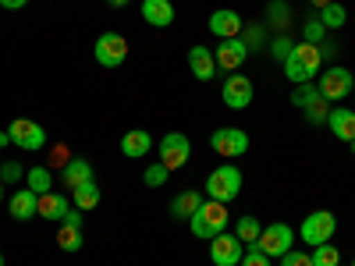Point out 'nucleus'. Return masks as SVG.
<instances>
[{
    "label": "nucleus",
    "instance_id": "5701e85b",
    "mask_svg": "<svg viewBox=\"0 0 355 266\" xmlns=\"http://www.w3.org/2000/svg\"><path fill=\"white\" fill-rule=\"evenodd\" d=\"M234 234H239V242L249 249V245H256V242H259L263 224H259L256 217H239V220H234Z\"/></svg>",
    "mask_w": 355,
    "mask_h": 266
},
{
    "label": "nucleus",
    "instance_id": "ddd939ff",
    "mask_svg": "<svg viewBox=\"0 0 355 266\" xmlns=\"http://www.w3.org/2000/svg\"><path fill=\"white\" fill-rule=\"evenodd\" d=\"M210 33L220 36V39L242 36V15H239V11H227V8L214 11V15H210Z\"/></svg>",
    "mask_w": 355,
    "mask_h": 266
},
{
    "label": "nucleus",
    "instance_id": "72a5a7b5",
    "mask_svg": "<svg viewBox=\"0 0 355 266\" xmlns=\"http://www.w3.org/2000/svg\"><path fill=\"white\" fill-rule=\"evenodd\" d=\"M281 266H313V252H299V249H291L281 256Z\"/></svg>",
    "mask_w": 355,
    "mask_h": 266
},
{
    "label": "nucleus",
    "instance_id": "c756f323",
    "mask_svg": "<svg viewBox=\"0 0 355 266\" xmlns=\"http://www.w3.org/2000/svg\"><path fill=\"white\" fill-rule=\"evenodd\" d=\"M323 39H327V28H323V21H320V18H313V21H306V25H302V43L320 46Z\"/></svg>",
    "mask_w": 355,
    "mask_h": 266
},
{
    "label": "nucleus",
    "instance_id": "79ce46f5",
    "mask_svg": "<svg viewBox=\"0 0 355 266\" xmlns=\"http://www.w3.org/2000/svg\"><path fill=\"white\" fill-rule=\"evenodd\" d=\"M309 4H313V8H327V4H331V0H309Z\"/></svg>",
    "mask_w": 355,
    "mask_h": 266
},
{
    "label": "nucleus",
    "instance_id": "7c9ffc66",
    "mask_svg": "<svg viewBox=\"0 0 355 266\" xmlns=\"http://www.w3.org/2000/svg\"><path fill=\"white\" fill-rule=\"evenodd\" d=\"M320 96V89L313 85V82H306V85H295V93H291V107H306V103H313Z\"/></svg>",
    "mask_w": 355,
    "mask_h": 266
},
{
    "label": "nucleus",
    "instance_id": "20e7f679",
    "mask_svg": "<svg viewBox=\"0 0 355 266\" xmlns=\"http://www.w3.org/2000/svg\"><path fill=\"white\" fill-rule=\"evenodd\" d=\"M295 238H299V234H295L288 224H281V220H274V224H266L263 227V234H259V249L270 256V259H281L284 252H291L295 249Z\"/></svg>",
    "mask_w": 355,
    "mask_h": 266
},
{
    "label": "nucleus",
    "instance_id": "f03ea898",
    "mask_svg": "<svg viewBox=\"0 0 355 266\" xmlns=\"http://www.w3.org/2000/svg\"><path fill=\"white\" fill-rule=\"evenodd\" d=\"M242 195V170L234 163H220L217 170H210L206 177V199H217V202H234Z\"/></svg>",
    "mask_w": 355,
    "mask_h": 266
},
{
    "label": "nucleus",
    "instance_id": "58836bf2",
    "mask_svg": "<svg viewBox=\"0 0 355 266\" xmlns=\"http://www.w3.org/2000/svg\"><path fill=\"white\" fill-rule=\"evenodd\" d=\"M25 4H28V0H0V8H8V11H18Z\"/></svg>",
    "mask_w": 355,
    "mask_h": 266
},
{
    "label": "nucleus",
    "instance_id": "1a4fd4ad",
    "mask_svg": "<svg viewBox=\"0 0 355 266\" xmlns=\"http://www.w3.org/2000/svg\"><path fill=\"white\" fill-rule=\"evenodd\" d=\"M8 135H11V142L18 145V150H25V153H36V150H43V145H46L43 125L28 121V117H18V121H11V125H8Z\"/></svg>",
    "mask_w": 355,
    "mask_h": 266
},
{
    "label": "nucleus",
    "instance_id": "cd10ccee",
    "mask_svg": "<svg viewBox=\"0 0 355 266\" xmlns=\"http://www.w3.org/2000/svg\"><path fill=\"white\" fill-rule=\"evenodd\" d=\"M313 266H341V252L331 242H323L313 249Z\"/></svg>",
    "mask_w": 355,
    "mask_h": 266
},
{
    "label": "nucleus",
    "instance_id": "4c0bfd02",
    "mask_svg": "<svg viewBox=\"0 0 355 266\" xmlns=\"http://www.w3.org/2000/svg\"><path fill=\"white\" fill-rule=\"evenodd\" d=\"M242 39H245V46H249V50H252V46H256V43H259V39H263V28H252V33H245V36H242Z\"/></svg>",
    "mask_w": 355,
    "mask_h": 266
},
{
    "label": "nucleus",
    "instance_id": "39448f33",
    "mask_svg": "<svg viewBox=\"0 0 355 266\" xmlns=\"http://www.w3.org/2000/svg\"><path fill=\"white\" fill-rule=\"evenodd\" d=\"M157 153H160V163H164L167 170H182V167L189 163V157H192V142H189V135H182V132H167V135L160 139V145H157Z\"/></svg>",
    "mask_w": 355,
    "mask_h": 266
},
{
    "label": "nucleus",
    "instance_id": "37998d69",
    "mask_svg": "<svg viewBox=\"0 0 355 266\" xmlns=\"http://www.w3.org/2000/svg\"><path fill=\"white\" fill-rule=\"evenodd\" d=\"M348 150H352V157H355V139H352V142H348Z\"/></svg>",
    "mask_w": 355,
    "mask_h": 266
},
{
    "label": "nucleus",
    "instance_id": "de8ad7c7",
    "mask_svg": "<svg viewBox=\"0 0 355 266\" xmlns=\"http://www.w3.org/2000/svg\"><path fill=\"white\" fill-rule=\"evenodd\" d=\"M352 266H355V259H352Z\"/></svg>",
    "mask_w": 355,
    "mask_h": 266
},
{
    "label": "nucleus",
    "instance_id": "bb28decb",
    "mask_svg": "<svg viewBox=\"0 0 355 266\" xmlns=\"http://www.w3.org/2000/svg\"><path fill=\"white\" fill-rule=\"evenodd\" d=\"M302 110H306V121H309V125H327V114H331V103L323 100V96H316V100H313V103H306Z\"/></svg>",
    "mask_w": 355,
    "mask_h": 266
},
{
    "label": "nucleus",
    "instance_id": "a18cd8bd",
    "mask_svg": "<svg viewBox=\"0 0 355 266\" xmlns=\"http://www.w3.org/2000/svg\"><path fill=\"white\" fill-rule=\"evenodd\" d=\"M352 93H355V75H352Z\"/></svg>",
    "mask_w": 355,
    "mask_h": 266
},
{
    "label": "nucleus",
    "instance_id": "f3484780",
    "mask_svg": "<svg viewBox=\"0 0 355 266\" xmlns=\"http://www.w3.org/2000/svg\"><path fill=\"white\" fill-rule=\"evenodd\" d=\"M189 68L199 82H210L217 75V61H214V50H206V46H192L189 50Z\"/></svg>",
    "mask_w": 355,
    "mask_h": 266
},
{
    "label": "nucleus",
    "instance_id": "2f4dec72",
    "mask_svg": "<svg viewBox=\"0 0 355 266\" xmlns=\"http://www.w3.org/2000/svg\"><path fill=\"white\" fill-rule=\"evenodd\" d=\"M25 177V167L18 163V160H8V163H0V181L4 185H18Z\"/></svg>",
    "mask_w": 355,
    "mask_h": 266
},
{
    "label": "nucleus",
    "instance_id": "49530a36",
    "mask_svg": "<svg viewBox=\"0 0 355 266\" xmlns=\"http://www.w3.org/2000/svg\"><path fill=\"white\" fill-rule=\"evenodd\" d=\"M0 266H4V256H0Z\"/></svg>",
    "mask_w": 355,
    "mask_h": 266
},
{
    "label": "nucleus",
    "instance_id": "e433bc0d",
    "mask_svg": "<svg viewBox=\"0 0 355 266\" xmlns=\"http://www.w3.org/2000/svg\"><path fill=\"white\" fill-rule=\"evenodd\" d=\"M61 224H71V227H82V224H85V220H82V210H68V217H64Z\"/></svg>",
    "mask_w": 355,
    "mask_h": 266
},
{
    "label": "nucleus",
    "instance_id": "f704fd0d",
    "mask_svg": "<svg viewBox=\"0 0 355 266\" xmlns=\"http://www.w3.org/2000/svg\"><path fill=\"white\" fill-rule=\"evenodd\" d=\"M291 50H295V43H291L288 36H277V39L270 43V53L277 57V61H281V64H284V61H288V57H291Z\"/></svg>",
    "mask_w": 355,
    "mask_h": 266
},
{
    "label": "nucleus",
    "instance_id": "9d476101",
    "mask_svg": "<svg viewBox=\"0 0 355 266\" xmlns=\"http://www.w3.org/2000/svg\"><path fill=\"white\" fill-rule=\"evenodd\" d=\"M93 53H96V64H103V68H121L125 57H128V39H125L121 33H103V36L96 39Z\"/></svg>",
    "mask_w": 355,
    "mask_h": 266
},
{
    "label": "nucleus",
    "instance_id": "b1692460",
    "mask_svg": "<svg viewBox=\"0 0 355 266\" xmlns=\"http://www.w3.org/2000/svg\"><path fill=\"white\" fill-rule=\"evenodd\" d=\"M71 202L78 206V210H93V206H100V188H96V181L78 185V188L71 192Z\"/></svg>",
    "mask_w": 355,
    "mask_h": 266
},
{
    "label": "nucleus",
    "instance_id": "dca6fc26",
    "mask_svg": "<svg viewBox=\"0 0 355 266\" xmlns=\"http://www.w3.org/2000/svg\"><path fill=\"white\" fill-rule=\"evenodd\" d=\"M36 206H40V195H36L33 188H25V192H15V195L8 199V213H11L15 220H33V217H40Z\"/></svg>",
    "mask_w": 355,
    "mask_h": 266
},
{
    "label": "nucleus",
    "instance_id": "a19ab883",
    "mask_svg": "<svg viewBox=\"0 0 355 266\" xmlns=\"http://www.w3.org/2000/svg\"><path fill=\"white\" fill-rule=\"evenodd\" d=\"M107 4H110V8H125V4H128V0H107Z\"/></svg>",
    "mask_w": 355,
    "mask_h": 266
},
{
    "label": "nucleus",
    "instance_id": "f8f14e48",
    "mask_svg": "<svg viewBox=\"0 0 355 266\" xmlns=\"http://www.w3.org/2000/svg\"><path fill=\"white\" fill-rule=\"evenodd\" d=\"M214 61H217V68H224L227 75H231V71H239V68L249 61V46H245V39H242V36L220 39V46L214 50Z\"/></svg>",
    "mask_w": 355,
    "mask_h": 266
},
{
    "label": "nucleus",
    "instance_id": "4be33fe9",
    "mask_svg": "<svg viewBox=\"0 0 355 266\" xmlns=\"http://www.w3.org/2000/svg\"><path fill=\"white\" fill-rule=\"evenodd\" d=\"M25 185L33 188L36 195L50 192V188H53V170L43 167V163H40V167H28V170H25Z\"/></svg>",
    "mask_w": 355,
    "mask_h": 266
},
{
    "label": "nucleus",
    "instance_id": "c03bdc74",
    "mask_svg": "<svg viewBox=\"0 0 355 266\" xmlns=\"http://www.w3.org/2000/svg\"><path fill=\"white\" fill-rule=\"evenodd\" d=\"M0 202H4V181H0Z\"/></svg>",
    "mask_w": 355,
    "mask_h": 266
},
{
    "label": "nucleus",
    "instance_id": "423d86ee",
    "mask_svg": "<svg viewBox=\"0 0 355 266\" xmlns=\"http://www.w3.org/2000/svg\"><path fill=\"white\" fill-rule=\"evenodd\" d=\"M316 89H320V96L327 100V103H338V100H345V96L352 93V71H348V68H338V64L323 68Z\"/></svg>",
    "mask_w": 355,
    "mask_h": 266
},
{
    "label": "nucleus",
    "instance_id": "f257e3e1",
    "mask_svg": "<svg viewBox=\"0 0 355 266\" xmlns=\"http://www.w3.org/2000/svg\"><path fill=\"white\" fill-rule=\"evenodd\" d=\"M231 224V213H227V202H217V199H202L199 202V210L189 217V227L196 238L202 242H214L217 234H224Z\"/></svg>",
    "mask_w": 355,
    "mask_h": 266
},
{
    "label": "nucleus",
    "instance_id": "2eb2a0df",
    "mask_svg": "<svg viewBox=\"0 0 355 266\" xmlns=\"http://www.w3.org/2000/svg\"><path fill=\"white\" fill-rule=\"evenodd\" d=\"M61 181H64V188H68V192H75L78 185L93 181V163L82 160V157H71V160L61 167Z\"/></svg>",
    "mask_w": 355,
    "mask_h": 266
},
{
    "label": "nucleus",
    "instance_id": "6ab92c4d",
    "mask_svg": "<svg viewBox=\"0 0 355 266\" xmlns=\"http://www.w3.org/2000/svg\"><path fill=\"white\" fill-rule=\"evenodd\" d=\"M142 18L153 28H167L174 21V4L171 0H142Z\"/></svg>",
    "mask_w": 355,
    "mask_h": 266
},
{
    "label": "nucleus",
    "instance_id": "4468645a",
    "mask_svg": "<svg viewBox=\"0 0 355 266\" xmlns=\"http://www.w3.org/2000/svg\"><path fill=\"white\" fill-rule=\"evenodd\" d=\"M327 128H331L334 139L352 142V139H355V110H348V107H331V114H327Z\"/></svg>",
    "mask_w": 355,
    "mask_h": 266
},
{
    "label": "nucleus",
    "instance_id": "ea45409f",
    "mask_svg": "<svg viewBox=\"0 0 355 266\" xmlns=\"http://www.w3.org/2000/svg\"><path fill=\"white\" fill-rule=\"evenodd\" d=\"M8 142H11V135H8V132H0V150H4Z\"/></svg>",
    "mask_w": 355,
    "mask_h": 266
},
{
    "label": "nucleus",
    "instance_id": "6e6552de",
    "mask_svg": "<svg viewBox=\"0 0 355 266\" xmlns=\"http://www.w3.org/2000/svg\"><path fill=\"white\" fill-rule=\"evenodd\" d=\"M252 96H256V89H252V82H249L242 71H231V75L224 78V85H220V100H224V107H231V110H245V107L252 103Z\"/></svg>",
    "mask_w": 355,
    "mask_h": 266
},
{
    "label": "nucleus",
    "instance_id": "c85d7f7f",
    "mask_svg": "<svg viewBox=\"0 0 355 266\" xmlns=\"http://www.w3.org/2000/svg\"><path fill=\"white\" fill-rule=\"evenodd\" d=\"M167 177H171V170H167L164 163H150V167L142 170V181L150 185V188H164V185H167Z\"/></svg>",
    "mask_w": 355,
    "mask_h": 266
},
{
    "label": "nucleus",
    "instance_id": "393cba45",
    "mask_svg": "<svg viewBox=\"0 0 355 266\" xmlns=\"http://www.w3.org/2000/svg\"><path fill=\"white\" fill-rule=\"evenodd\" d=\"M57 245H61L64 252H78L82 249V227L61 224V231H57Z\"/></svg>",
    "mask_w": 355,
    "mask_h": 266
},
{
    "label": "nucleus",
    "instance_id": "412c9836",
    "mask_svg": "<svg viewBox=\"0 0 355 266\" xmlns=\"http://www.w3.org/2000/svg\"><path fill=\"white\" fill-rule=\"evenodd\" d=\"M199 202H202V195L189 188V192H182V195H174V199H171V213H174L178 220H189V217L199 210Z\"/></svg>",
    "mask_w": 355,
    "mask_h": 266
},
{
    "label": "nucleus",
    "instance_id": "09e8293b",
    "mask_svg": "<svg viewBox=\"0 0 355 266\" xmlns=\"http://www.w3.org/2000/svg\"><path fill=\"white\" fill-rule=\"evenodd\" d=\"M0 163H4V160H0Z\"/></svg>",
    "mask_w": 355,
    "mask_h": 266
},
{
    "label": "nucleus",
    "instance_id": "473e14b6",
    "mask_svg": "<svg viewBox=\"0 0 355 266\" xmlns=\"http://www.w3.org/2000/svg\"><path fill=\"white\" fill-rule=\"evenodd\" d=\"M239 266H270V256H266V252H263L259 245H249Z\"/></svg>",
    "mask_w": 355,
    "mask_h": 266
},
{
    "label": "nucleus",
    "instance_id": "9b49d317",
    "mask_svg": "<svg viewBox=\"0 0 355 266\" xmlns=\"http://www.w3.org/2000/svg\"><path fill=\"white\" fill-rule=\"evenodd\" d=\"M242 256H245V245L239 242V234H234V231H224V234H217V238L210 242L214 266H239Z\"/></svg>",
    "mask_w": 355,
    "mask_h": 266
},
{
    "label": "nucleus",
    "instance_id": "a211bd4d",
    "mask_svg": "<svg viewBox=\"0 0 355 266\" xmlns=\"http://www.w3.org/2000/svg\"><path fill=\"white\" fill-rule=\"evenodd\" d=\"M150 150H153V139H150V132L132 128L128 135H121V153H125L128 160H142V157H150Z\"/></svg>",
    "mask_w": 355,
    "mask_h": 266
},
{
    "label": "nucleus",
    "instance_id": "c9c22d12",
    "mask_svg": "<svg viewBox=\"0 0 355 266\" xmlns=\"http://www.w3.org/2000/svg\"><path fill=\"white\" fill-rule=\"evenodd\" d=\"M270 18H274V25H284L288 21V8L281 4V0H274V4H270Z\"/></svg>",
    "mask_w": 355,
    "mask_h": 266
},
{
    "label": "nucleus",
    "instance_id": "0eeeda50",
    "mask_svg": "<svg viewBox=\"0 0 355 266\" xmlns=\"http://www.w3.org/2000/svg\"><path fill=\"white\" fill-rule=\"evenodd\" d=\"M210 150L224 160H234V157H245L249 153V135L242 128H217L210 135Z\"/></svg>",
    "mask_w": 355,
    "mask_h": 266
},
{
    "label": "nucleus",
    "instance_id": "7ed1b4c3",
    "mask_svg": "<svg viewBox=\"0 0 355 266\" xmlns=\"http://www.w3.org/2000/svg\"><path fill=\"white\" fill-rule=\"evenodd\" d=\"M334 231H338L334 213H331V210H316V213H309V217L302 220L299 238H302L309 249H316V245H323V242H331V238H334Z\"/></svg>",
    "mask_w": 355,
    "mask_h": 266
},
{
    "label": "nucleus",
    "instance_id": "a878e982",
    "mask_svg": "<svg viewBox=\"0 0 355 266\" xmlns=\"http://www.w3.org/2000/svg\"><path fill=\"white\" fill-rule=\"evenodd\" d=\"M320 21H323V28L331 33V28H341V25L348 21V15H345V8H341V4H334V0H331L327 8H320Z\"/></svg>",
    "mask_w": 355,
    "mask_h": 266
},
{
    "label": "nucleus",
    "instance_id": "aec40b11",
    "mask_svg": "<svg viewBox=\"0 0 355 266\" xmlns=\"http://www.w3.org/2000/svg\"><path fill=\"white\" fill-rule=\"evenodd\" d=\"M68 199L61 195V192H43L40 195V206H36V213L43 217V220H64L68 217Z\"/></svg>",
    "mask_w": 355,
    "mask_h": 266
}]
</instances>
